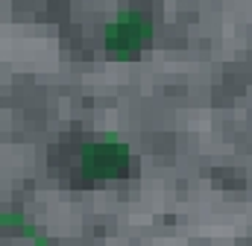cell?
I'll list each match as a JSON object with an SVG mask.
<instances>
[{"label":"cell","instance_id":"1","mask_svg":"<svg viewBox=\"0 0 252 246\" xmlns=\"http://www.w3.org/2000/svg\"><path fill=\"white\" fill-rule=\"evenodd\" d=\"M132 155L124 141H97L85 144L79 153V173L85 182H112L129 173Z\"/></svg>","mask_w":252,"mask_h":246},{"label":"cell","instance_id":"2","mask_svg":"<svg viewBox=\"0 0 252 246\" xmlns=\"http://www.w3.org/2000/svg\"><path fill=\"white\" fill-rule=\"evenodd\" d=\"M153 38V24L141 12H124L109 21L106 27V47L118 56H129L132 50H141Z\"/></svg>","mask_w":252,"mask_h":246}]
</instances>
